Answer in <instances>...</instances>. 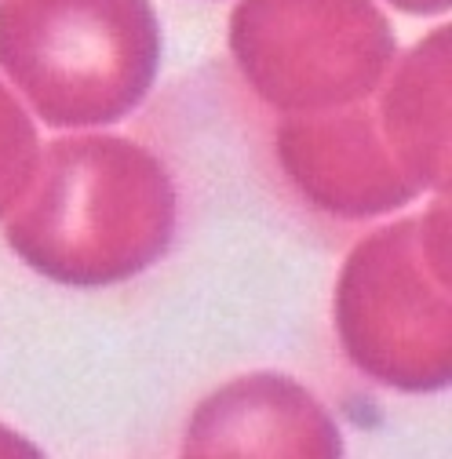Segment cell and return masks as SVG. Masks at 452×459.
I'll return each mask as SVG.
<instances>
[{
	"label": "cell",
	"mask_w": 452,
	"mask_h": 459,
	"mask_svg": "<svg viewBox=\"0 0 452 459\" xmlns=\"http://www.w3.org/2000/svg\"><path fill=\"white\" fill-rule=\"evenodd\" d=\"M176 215L172 171L153 150L109 132H74L40 146L30 190L4 215V241L55 284L106 289L161 263Z\"/></svg>",
	"instance_id": "obj_1"
},
{
	"label": "cell",
	"mask_w": 452,
	"mask_h": 459,
	"mask_svg": "<svg viewBox=\"0 0 452 459\" xmlns=\"http://www.w3.org/2000/svg\"><path fill=\"white\" fill-rule=\"evenodd\" d=\"M0 70L48 128H109L161 70L153 0H0Z\"/></svg>",
	"instance_id": "obj_2"
},
{
	"label": "cell",
	"mask_w": 452,
	"mask_h": 459,
	"mask_svg": "<svg viewBox=\"0 0 452 459\" xmlns=\"http://www.w3.org/2000/svg\"><path fill=\"white\" fill-rule=\"evenodd\" d=\"M448 201L361 238L335 281V332L369 379L402 394L452 383Z\"/></svg>",
	"instance_id": "obj_3"
},
{
	"label": "cell",
	"mask_w": 452,
	"mask_h": 459,
	"mask_svg": "<svg viewBox=\"0 0 452 459\" xmlns=\"http://www.w3.org/2000/svg\"><path fill=\"white\" fill-rule=\"evenodd\" d=\"M230 55L245 84L289 117L372 99L398 37L372 0H241Z\"/></svg>",
	"instance_id": "obj_4"
},
{
	"label": "cell",
	"mask_w": 452,
	"mask_h": 459,
	"mask_svg": "<svg viewBox=\"0 0 452 459\" xmlns=\"http://www.w3.org/2000/svg\"><path fill=\"white\" fill-rule=\"evenodd\" d=\"M277 160L289 183L325 215L376 219L420 197L390 157L369 99L321 113H289L277 128Z\"/></svg>",
	"instance_id": "obj_5"
},
{
	"label": "cell",
	"mask_w": 452,
	"mask_h": 459,
	"mask_svg": "<svg viewBox=\"0 0 452 459\" xmlns=\"http://www.w3.org/2000/svg\"><path fill=\"white\" fill-rule=\"evenodd\" d=\"M183 455H343L332 412L296 379L252 372L212 390L190 412Z\"/></svg>",
	"instance_id": "obj_6"
},
{
	"label": "cell",
	"mask_w": 452,
	"mask_h": 459,
	"mask_svg": "<svg viewBox=\"0 0 452 459\" xmlns=\"http://www.w3.org/2000/svg\"><path fill=\"white\" fill-rule=\"evenodd\" d=\"M452 30L438 26L427 33L409 55L387 70L379 81L376 125L379 135L409 176V183L423 194L448 190V102H452Z\"/></svg>",
	"instance_id": "obj_7"
},
{
	"label": "cell",
	"mask_w": 452,
	"mask_h": 459,
	"mask_svg": "<svg viewBox=\"0 0 452 459\" xmlns=\"http://www.w3.org/2000/svg\"><path fill=\"white\" fill-rule=\"evenodd\" d=\"M40 160V135L30 109L0 81V219H4L33 183Z\"/></svg>",
	"instance_id": "obj_8"
},
{
	"label": "cell",
	"mask_w": 452,
	"mask_h": 459,
	"mask_svg": "<svg viewBox=\"0 0 452 459\" xmlns=\"http://www.w3.org/2000/svg\"><path fill=\"white\" fill-rule=\"evenodd\" d=\"M405 15H445L452 0H387Z\"/></svg>",
	"instance_id": "obj_9"
},
{
	"label": "cell",
	"mask_w": 452,
	"mask_h": 459,
	"mask_svg": "<svg viewBox=\"0 0 452 459\" xmlns=\"http://www.w3.org/2000/svg\"><path fill=\"white\" fill-rule=\"evenodd\" d=\"M0 455H37V448L26 437L12 434L8 427H0Z\"/></svg>",
	"instance_id": "obj_10"
}]
</instances>
